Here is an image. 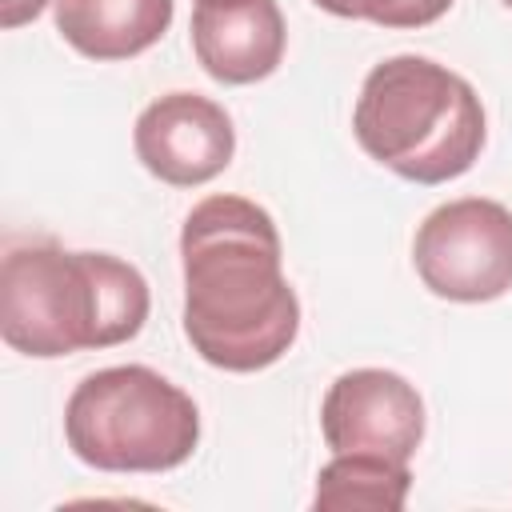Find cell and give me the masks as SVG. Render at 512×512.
<instances>
[{"instance_id":"6da1fadb","label":"cell","mask_w":512,"mask_h":512,"mask_svg":"<svg viewBox=\"0 0 512 512\" xmlns=\"http://www.w3.org/2000/svg\"><path fill=\"white\" fill-rule=\"evenodd\" d=\"M184 336L224 372L276 364L300 332L276 220L244 196H204L180 228Z\"/></svg>"},{"instance_id":"7a4b0ae2","label":"cell","mask_w":512,"mask_h":512,"mask_svg":"<svg viewBox=\"0 0 512 512\" xmlns=\"http://www.w3.org/2000/svg\"><path fill=\"white\" fill-rule=\"evenodd\" d=\"M152 296L136 264L68 252L52 240L8 244L0 264V336L12 352L56 360L116 348L148 320Z\"/></svg>"},{"instance_id":"3957f363","label":"cell","mask_w":512,"mask_h":512,"mask_svg":"<svg viewBox=\"0 0 512 512\" xmlns=\"http://www.w3.org/2000/svg\"><path fill=\"white\" fill-rule=\"evenodd\" d=\"M356 144L412 184H448L464 176L484 148L488 120L476 88L416 52L380 60L352 108Z\"/></svg>"},{"instance_id":"277c9868","label":"cell","mask_w":512,"mask_h":512,"mask_svg":"<svg viewBox=\"0 0 512 512\" xmlns=\"http://www.w3.org/2000/svg\"><path fill=\"white\" fill-rule=\"evenodd\" d=\"M72 456L100 472H168L200 444L196 400L148 364L88 372L64 404Z\"/></svg>"},{"instance_id":"5b68a950","label":"cell","mask_w":512,"mask_h":512,"mask_svg":"<svg viewBox=\"0 0 512 512\" xmlns=\"http://www.w3.org/2000/svg\"><path fill=\"white\" fill-rule=\"evenodd\" d=\"M412 264L440 300H500L512 292V208L488 196H460L432 208L416 228Z\"/></svg>"},{"instance_id":"8992f818","label":"cell","mask_w":512,"mask_h":512,"mask_svg":"<svg viewBox=\"0 0 512 512\" xmlns=\"http://www.w3.org/2000/svg\"><path fill=\"white\" fill-rule=\"evenodd\" d=\"M320 432L332 452L412 460L424 440V400L400 372L352 368L328 384L320 404Z\"/></svg>"},{"instance_id":"52a82bcc","label":"cell","mask_w":512,"mask_h":512,"mask_svg":"<svg viewBox=\"0 0 512 512\" xmlns=\"http://www.w3.org/2000/svg\"><path fill=\"white\" fill-rule=\"evenodd\" d=\"M136 160L172 188L216 180L236 156V128L224 104L200 92L156 96L132 128Z\"/></svg>"},{"instance_id":"ba28073f","label":"cell","mask_w":512,"mask_h":512,"mask_svg":"<svg viewBox=\"0 0 512 512\" xmlns=\"http://www.w3.org/2000/svg\"><path fill=\"white\" fill-rule=\"evenodd\" d=\"M284 16L276 0H196L192 52L220 84H256L284 60Z\"/></svg>"},{"instance_id":"9c48e42d","label":"cell","mask_w":512,"mask_h":512,"mask_svg":"<svg viewBox=\"0 0 512 512\" xmlns=\"http://www.w3.org/2000/svg\"><path fill=\"white\" fill-rule=\"evenodd\" d=\"M56 32L88 60H132L172 24L176 0H56Z\"/></svg>"},{"instance_id":"30bf717a","label":"cell","mask_w":512,"mask_h":512,"mask_svg":"<svg viewBox=\"0 0 512 512\" xmlns=\"http://www.w3.org/2000/svg\"><path fill=\"white\" fill-rule=\"evenodd\" d=\"M412 488L408 460L376 456V452H336L320 476L312 504L324 512H348V508H404Z\"/></svg>"},{"instance_id":"8fae6325","label":"cell","mask_w":512,"mask_h":512,"mask_svg":"<svg viewBox=\"0 0 512 512\" xmlns=\"http://www.w3.org/2000/svg\"><path fill=\"white\" fill-rule=\"evenodd\" d=\"M448 8L452 0H356V20H372L380 28H424Z\"/></svg>"},{"instance_id":"7c38bea8","label":"cell","mask_w":512,"mask_h":512,"mask_svg":"<svg viewBox=\"0 0 512 512\" xmlns=\"http://www.w3.org/2000/svg\"><path fill=\"white\" fill-rule=\"evenodd\" d=\"M48 4H56V0H0V24L4 28H20V24L36 20Z\"/></svg>"},{"instance_id":"4fadbf2b","label":"cell","mask_w":512,"mask_h":512,"mask_svg":"<svg viewBox=\"0 0 512 512\" xmlns=\"http://www.w3.org/2000/svg\"><path fill=\"white\" fill-rule=\"evenodd\" d=\"M316 8L332 12V16H344V20H356V0H312Z\"/></svg>"},{"instance_id":"5bb4252c","label":"cell","mask_w":512,"mask_h":512,"mask_svg":"<svg viewBox=\"0 0 512 512\" xmlns=\"http://www.w3.org/2000/svg\"><path fill=\"white\" fill-rule=\"evenodd\" d=\"M500 4H504V8H512V0H500Z\"/></svg>"}]
</instances>
